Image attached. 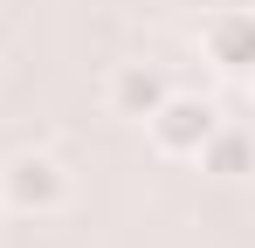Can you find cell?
Segmentation results:
<instances>
[{
    "label": "cell",
    "mask_w": 255,
    "mask_h": 248,
    "mask_svg": "<svg viewBox=\"0 0 255 248\" xmlns=\"http://www.w3.org/2000/svg\"><path fill=\"white\" fill-rule=\"evenodd\" d=\"M145 131H152V152H159V159H200V145L221 131V104H214V97L172 90L166 104L145 118Z\"/></svg>",
    "instance_id": "1"
},
{
    "label": "cell",
    "mask_w": 255,
    "mask_h": 248,
    "mask_svg": "<svg viewBox=\"0 0 255 248\" xmlns=\"http://www.w3.org/2000/svg\"><path fill=\"white\" fill-rule=\"evenodd\" d=\"M62 200H69L62 159H48V152H14V159L0 165V207H14V214H55Z\"/></svg>",
    "instance_id": "2"
},
{
    "label": "cell",
    "mask_w": 255,
    "mask_h": 248,
    "mask_svg": "<svg viewBox=\"0 0 255 248\" xmlns=\"http://www.w3.org/2000/svg\"><path fill=\"white\" fill-rule=\"evenodd\" d=\"M166 97H172V76L159 69V62H118L111 83H104V104H111L118 118H138V124L152 118Z\"/></svg>",
    "instance_id": "3"
},
{
    "label": "cell",
    "mask_w": 255,
    "mask_h": 248,
    "mask_svg": "<svg viewBox=\"0 0 255 248\" xmlns=\"http://www.w3.org/2000/svg\"><path fill=\"white\" fill-rule=\"evenodd\" d=\"M200 48H207V62L221 69V76H249L255 69V28L242 7H228V14H214V21H200Z\"/></svg>",
    "instance_id": "4"
},
{
    "label": "cell",
    "mask_w": 255,
    "mask_h": 248,
    "mask_svg": "<svg viewBox=\"0 0 255 248\" xmlns=\"http://www.w3.org/2000/svg\"><path fill=\"white\" fill-rule=\"evenodd\" d=\"M200 165H207V172H221V179H242V165H249V138H242V124L221 118V131L200 145Z\"/></svg>",
    "instance_id": "5"
}]
</instances>
